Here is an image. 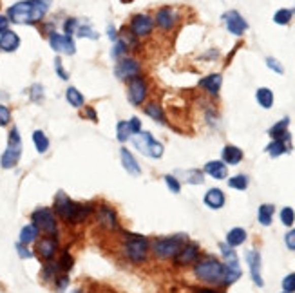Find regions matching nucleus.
I'll use <instances>...</instances> for the list:
<instances>
[{
    "label": "nucleus",
    "mask_w": 295,
    "mask_h": 293,
    "mask_svg": "<svg viewBox=\"0 0 295 293\" xmlns=\"http://www.w3.org/2000/svg\"><path fill=\"white\" fill-rule=\"evenodd\" d=\"M51 6V0H24L8 9V17L15 24H35L42 20Z\"/></svg>",
    "instance_id": "nucleus-1"
},
{
    "label": "nucleus",
    "mask_w": 295,
    "mask_h": 293,
    "mask_svg": "<svg viewBox=\"0 0 295 293\" xmlns=\"http://www.w3.org/2000/svg\"><path fill=\"white\" fill-rule=\"evenodd\" d=\"M54 212L65 223L78 224V223H83L92 214V207L75 203L73 199L67 198L63 192H58L56 198H54Z\"/></svg>",
    "instance_id": "nucleus-2"
},
{
    "label": "nucleus",
    "mask_w": 295,
    "mask_h": 293,
    "mask_svg": "<svg viewBox=\"0 0 295 293\" xmlns=\"http://www.w3.org/2000/svg\"><path fill=\"white\" fill-rule=\"evenodd\" d=\"M194 273L198 279H201V281L210 282V284H216V282H223L224 265L216 259H205V261H201V263L195 265Z\"/></svg>",
    "instance_id": "nucleus-3"
},
{
    "label": "nucleus",
    "mask_w": 295,
    "mask_h": 293,
    "mask_svg": "<svg viewBox=\"0 0 295 293\" xmlns=\"http://www.w3.org/2000/svg\"><path fill=\"white\" fill-rule=\"evenodd\" d=\"M22 156V140L20 134H18V128L13 127L11 133H9V140H8V149L0 157V165L2 169H13V167L18 165Z\"/></svg>",
    "instance_id": "nucleus-4"
},
{
    "label": "nucleus",
    "mask_w": 295,
    "mask_h": 293,
    "mask_svg": "<svg viewBox=\"0 0 295 293\" xmlns=\"http://www.w3.org/2000/svg\"><path fill=\"white\" fill-rule=\"evenodd\" d=\"M185 241H187V236H183V234H179V236H174V237H165V239L156 241L152 244V250L159 259H172L185 246Z\"/></svg>",
    "instance_id": "nucleus-5"
},
{
    "label": "nucleus",
    "mask_w": 295,
    "mask_h": 293,
    "mask_svg": "<svg viewBox=\"0 0 295 293\" xmlns=\"http://www.w3.org/2000/svg\"><path fill=\"white\" fill-rule=\"evenodd\" d=\"M130 138H133L134 147H136L142 154H145V156L154 157V159H159V157L163 156V150H165L163 149V145L159 143V141L154 140V138L150 136V133H138Z\"/></svg>",
    "instance_id": "nucleus-6"
},
{
    "label": "nucleus",
    "mask_w": 295,
    "mask_h": 293,
    "mask_svg": "<svg viewBox=\"0 0 295 293\" xmlns=\"http://www.w3.org/2000/svg\"><path fill=\"white\" fill-rule=\"evenodd\" d=\"M123 252L127 255V259L133 261L134 265H140L147 259V253H149V243H147L145 237L140 236H130L129 239L125 241L123 244Z\"/></svg>",
    "instance_id": "nucleus-7"
},
{
    "label": "nucleus",
    "mask_w": 295,
    "mask_h": 293,
    "mask_svg": "<svg viewBox=\"0 0 295 293\" xmlns=\"http://www.w3.org/2000/svg\"><path fill=\"white\" fill-rule=\"evenodd\" d=\"M31 219H33V224L38 228V232H44L47 236H56L58 228H56V219H54L53 210H49V208H38V210L33 212Z\"/></svg>",
    "instance_id": "nucleus-8"
},
{
    "label": "nucleus",
    "mask_w": 295,
    "mask_h": 293,
    "mask_svg": "<svg viewBox=\"0 0 295 293\" xmlns=\"http://www.w3.org/2000/svg\"><path fill=\"white\" fill-rule=\"evenodd\" d=\"M49 44L54 51H58L62 54H75L76 46L73 38L69 35H58V33H53L49 38Z\"/></svg>",
    "instance_id": "nucleus-9"
},
{
    "label": "nucleus",
    "mask_w": 295,
    "mask_h": 293,
    "mask_svg": "<svg viewBox=\"0 0 295 293\" xmlns=\"http://www.w3.org/2000/svg\"><path fill=\"white\" fill-rule=\"evenodd\" d=\"M147 96V83L143 78L136 76V78L129 80V100L133 105H140L145 102Z\"/></svg>",
    "instance_id": "nucleus-10"
},
{
    "label": "nucleus",
    "mask_w": 295,
    "mask_h": 293,
    "mask_svg": "<svg viewBox=\"0 0 295 293\" xmlns=\"http://www.w3.org/2000/svg\"><path fill=\"white\" fill-rule=\"evenodd\" d=\"M140 75V63L133 58H121L116 66V76L120 80H133Z\"/></svg>",
    "instance_id": "nucleus-11"
},
{
    "label": "nucleus",
    "mask_w": 295,
    "mask_h": 293,
    "mask_svg": "<svg viewBox=\"0 0 295 293\" xmlns=\"http://www.w3.org/2000/svg\"><path fill=\"white\" fill-rule=\"evenodd\" d=\"M152 29H154V20L149 15H136L130 20V31L136 37H147V35H150Z\"/></svg>",
    "instance_id": "nucleus-12"
},
{
    "label": "nucleus",
    "mask_w": 295,
    "mask_h": 293,
    "mask_svg": "<svg viewBox=\"0 0 295 293\" xmlns=\"http://www.w3.org/2000/svg\"><path fill=\"white\" fill-rule=\"evenodd\" d=\"M224 22H226V27H228V31L232 35H243L248 29V24H246L245 18L239 15L237 11H228V13H224Z\"/></svg>",
    "instance_id": "nucleus-13"
},
{
    "label": "nucleus",
    "mask_w": 295,
    "mask_h": 293,
    "mask_svg": "<svg viewBox=\"0 0 295 293\" xmlns=\"http://www.w3.org/2000/svg\"><path fill=\"white\" fill-rule=\"evenodd\" d=\"M56 250H58V241L54 239L53 236L44 237L37 244V253L40 255L42 261H51L54 257V253H56Z\"/></svg>",
    "instance_id": "nucleus-14"
},
{
    "label": "nucleus",
    "mask_w": 295,
    "mask_h": 293,
    "mask_svg": "<svg viewBox=\"0 0 295 293\" xmlns=\"http://www.w3.org/2000/svg\"><path fill=\"white\" fill-rule=\"evenodd\" d=\"M246 261H248V266H250V273H252V279L257 286H263L265 281L261 277V253L255 252V250H250L246 252Z\"/></svg>",
    "instance_id": "nucleus-15"
},
{
    "label": "nucleus",
    "mask_w": 295,
    "mask_h": 293,
    "mask_svg": "<svg viewBox=\"0 0 295 293\" xmlns=\"http://www.w3.org/2000/svg\"><path fill=\"white\" fill-rule=\"evenodd\" d=\"M198 255H200V248L195 246V244H185L181 250H179V253L174 257L176 265L179 266H187L190 265V263H195L198 261Z\"/></svg>",
    "instance_id": "nucleus-16"
},
{
    "label": "nucleus",
    "mask_w": 295,
    "mask_h": 293,
    "mask_svg": "<svg viewBox=\"0 0 295 293\" xmlns=\"http://www.w3.org/2000/svg\"><path fill=\"white\" fill-rule=\"evenodd\" d=\"M98 223L107 228V230H114L116 228V214H114V210L102 205L100 210H98Z\"/></svg>",
    "instance_id": "nucleus-17"
},
{
    "label": "nucleus",
    "mask_w": 295,
    "mask_h": 293,
    "mask_svg": "<svg viewBox=\"0 0 295 293\" xmlns=\"http://www.w3.org/2000/svg\"><path fill=\"white\" fill-rule=\"evenodd\" d=\"M120 156H121V165L125 167V170H127L130 176H140V174H142V169L138 165V161L134 159V156L125 149V147L120 150Z\"/></svg>",
    "instance_id": "nucleus-18"
},
{
    "label": "nucleus",
    "mask_w": 295,
    "mask_h": 293,
    "mask_svg": "<svg viewBox=\"0 0 295 293\" xmlns=\"http://www.w3.org/2000/svg\"><path fill=\"white\" fill-rule=\"evenodd\" d=\"M18 46H20V38L15 31H6L4 35H0V49L11 53V51H17Z\"/></svg>",
    "instance_id": "nucleus-19"
},
{
    "label": "nucleus",
    "mask_w": 295,
    "mask_h": 293,
    "mask_svg": "<svg viewBox=\"0 0 295 293\" xmlns=\"http://www.w3.org/2000/svg\"><path fill=\"white\" fill-rule=\"evenodd\" d=\"M156 22H158V25L161 29H165V31H169V29L174 27V22H176V15L172 9L169 8H161L158 11V15H156Z\"/></svg>",
    "instance_id": "nucleus-20"
},
{
    "label": "nucleus",
    "mask_w": 295,
    "mask_h": 293,
    "mask_svg": "<svg viewBox=\"0 0 295 293\" xmlns=\"http://www.w3.org/2000/svg\"><path fill=\"white\" fill-rule=\"evenodd\" d=\"M205 172H207L208 176H212L214 179H224L228 176L226 165H224L223 161H208L207 165H205Z\"/></svg>",
    "instance_id": "nucleus-21"
},
{
    "label": "nucleus",
    "mask_w": 295,
    "mask_h": 293,
    "mask_svg": "<svg viewBox=\"0 0 295 293\" xmlns=\"http://www.w3.org/2000/svg\"><path fill=\"white\" fill-rule=\"evenodd\" d=\"M290 150V136L283 138V140H274L268 147H266V152L270 154L272 157H277L281 154L288 152Z\"/></svg>",
    "instance_id": "nucleus-22"
},
{
    "label": "nucleus",
    "mask_w": 295,
    "mask_h": 293,
    "mask_svg": "<svg viewBox=\"0 0 295 293\" xmlns=\"http://www.w3.org/2000/svg\"><path fill=\"white\" fill-rule=\"evenodd\" d=\"M205 205L217 210V208H221L224 205V194L219 188H210L207 192V196H205Z\"/></svg>",
    "instance_id": "nucleus-23"
},
{
    "label": "nucleus",
    "mask_w": 295,
    "mask_h": 293,
    "mask_svg": "<svg viewBox=\"0 0 295 293\" xmlns=\"http://www.w3.org/2000/svg\"><path fill=\"white\" fill-rule=\"evenodd\" d=\"M221 82H223V78H221V75H208L207 78H203L200 82V87H203L205 91L210 92V94H217L221 89Z\"/></svg>",
    "instance_id": "nucleus-24"
},
{
    "label": "nucleus",
    "mask_w": 295,
    "mask_h": 293,
    "mask_svg": "<svg viewBox=\"0 0 295 293\" xmlns=\"http://www.w3.org/2000/svg\"><path fill=\"white\" fill-rule=\"evenodd\" d=\"M243 159V150L234 147V145H226L223 149V161H226L228 165H237Z\"/></svg>",
    "instance_id": "nucleus-25"
},
{
    "label": "nucleus",
    "mask_w": 295,
    "mask_h": 293,
    "mask_svg": "<svg viewBox=\"0 0 295 293\" xmlns=\"http://www.w3.org/2000/svg\"><path fill=\"white\" fill-rule=\"evenodd\" d=\"M246 241V232L243 228H232V230L226 234V244L228 246H239Z\"/></svg>",
    "instance_id": "nucleus-26"
},
{
    "label": "nucleus",
    "mask_w": 295,
    "mask_h": 293,
    "mask_svg": "<svg viewBox=\"0 0 295 293\" xmlns=\"http://www.w3.org/2000/svg\"><path fill=\"white\" fill-rule=\"evenodd\" d=\"M288 123H290V120L284 118V120H281L279 123H275L274 127L268 131V134H270L274 140H283V138L290 136V134H288Z\"/></svg>",
    "instance_id": "nucleus-27"
},
{
    "label": "nucleus",
    "mask_w": 295,
    "mask_h": 293,
    "mask_svg": "<svg viewBox=\"0 0 295 293\" xmlns=\"http://www.w3.org/2000/svg\"><path fill=\"white\" fill-rule=\"evenodd\" d=\"M275 207L274 205H261L257 212V219L263 226H270L272 224V217H274Z\"/></svg>",
    "instance_id": "nucleus-28"
},
{
    "label": "nucleus",
    "mask_w": 295,
    "mask_h": 293,
    "mask_svg": "<svg viewBox=\"0 0 295 293\" xmlns=\"http://www.w3.org/2000/svg\"><path fill=\"white\" fill-rule=\"evenodd\" d=\"M219 248H221V253H223V257H224V266L239 268V263H237V255H236V252H234V248L228 246L226 243L221 244Z\"/></svg>",
    "instance_id": "nucleus-29"
},
{
    "label": "nucleus",
    "mask_w": 295,
    "mask_h": 293,
    "mask_svg": "<svg viewBox=\"0 0 295 293\" xmlns=\"http://www.w3.org/2000/svg\"><path fill=\"white\" fill-rule=\"evenodd\" d=\"M255 98H257L259 105H261L263 109H270L272 105H274V92H272L270 89H266V87H261V89H259Z\"/></svg>",
    "instance_id": "nucleus-30"
},
{
    "label": "nucleus",
    "mask_w": 295,
    "mask_h": 293,
    "mask_svg": "<svg viewBox=\"0 0 295 293\" xmlns=\"http://www.w3.org/2000/svg\"><path fill=\"white\" fill-rule=\"evenodd\" d=\"M38 236V228L35 224H27L20 230V244H29L37 239Z\"/></svg>",
    "instance_id": "nucleus-31"
},
{
    "label": "nucleus",
    "mask_w": 295,
    "mask_h": 293,
    "mask_svg": "<svg viewBox=\"0 0 295 293\" xmlns=\"http://www.w3.org/2000/svg\"><path fill=\"white\" fill-rule=\"evenodd\" d=\"M33 143L40 154L47 152V149H49V140H47V136L42 131H35L33 133Z\"/></svg>",
    "instance_id": "nucleus-32"
},
{
    "label": "nucleus",
    "mask_w": 295,
    "mask_h": 293,
    "mask_svg": "<svg viewBox=\"0 0 295 293\" xmlns=\"http://www.w3.org/2000/svg\"><path fill=\"white\" fill-rule=\"evenodd\" d=\"M65 98H67V102L73 105V107H82L83 105V96H82V92L76 89V87H69L67 89V92H65Z\"/></svg>",
    "instance_id": "nucleus-33"
},
{
    "label": "nucleus",
    "mask_w": 295,
    "mask_h": 293,
    "mask_svg": "<svg viewBox=\"0 0 295 293\" xmlns=\"http://www.w3.org/2000/svg\"><path fill=\"white\" fill-rule=\"evenodd\" d=\"M145 114L150 116L152 120L165 123V114H163V111H161V107H159V104H154V102H152V104H149L145 107Z\"/></svg>",
    "instance_id": "nucleus-34"
},
{
    "label": "nucleus",
    "mask_w": 295,
    "mask_h": 293,
    "mask_svg": "<svg viewBox=\"0 0 295 293\" xmlns=\"http://www.w3.org/2000/svg\"><path fill=\"white\" fill-rule=\"evenodd\" d=\"M130 136H133V131H130L129 121H120V123H118V141H120V143H125Z\"/></svg>",
    "instance_id": "nucleus-35"
},
{
    "label": "nucleus",
    "mask_w": 295,
    "mask_h": 293,
    "mask_svg": "<svg viewBox=\"0 0 295 293\" xmlns=\"http://www.w3.org/2000/svg\"><path fill=\"white\" fill-rule=\"evenodd\" d=\"M183 174H185V181L192 183V185H201L205 181L201 170H185Z\"/></svg>",
    "instance_id": "nucleus-36"
},
{
    "label": "nucleus",
    "mask_w": 295,
    "mask_h": 293,
    "mask_svg": "<svg viewBox=\"0 0 295 293\" xmlns=\"http://www.w3.org/2000/svg\"><path fill=\"white\" fill-rule=\"evenodd\" d=\"M228 185L236 190H246V186H248V178L243 176V174H239V176H234L232 179H228Z\"/></svg>",
    "instance_id": "nucleus-37"
},
{
    "label": "nucleus",
    "mask_w": 295,
    "mask_h": 293,
    "mask_svg": "<svg viewBox=\"0 0 295 293\" xmlns=\"http://www.w3.org/2000/svg\"><path fill=\"white\" fill-rule=\"evenodd\" d=\"M291 15H293V11H290V9H279V11L274 15V22L275 24L284 25L291 20Z\"/></svg>",
    "instance_id": "nucleus-38"
},
{
    "label": "nucleus",
    "mask_w": 295,
    "mask_h": 293,
    "mask_svg": "<svg viewBox=\"0 0 295 293\" xmlns=\"http://www.w3.org/2000/svg\"><path fill=\"white\" fill-rule=\"evenodd\" d=\"M281 221H283L284 226H291L295 221V212L291 210L290 207L283 208V210H281Z\"/></svg>",
    "instance_id": "nucleus-39"
},
{
    "label": "nucleus",
    "mask_w": 295,
    "mask_h": 293,
    "mask_svg": "<svg viewBox=\"0 0 295 293\" xmlns=\"http://www.w3.org/2000/svg\"><path fill=\"white\" fill-rule=\"evenodd\" d=\"M73 257H71V253H67V252H63L62 253V257H60V263H58V266H60V270L62 272H69V270L73 268Z\"/></svg>",
    "instance_id": "nucleus-40"
},
{
    "label": "nucleus",
    "mask_w": 295,
    "mask_h": 293,
    "mask_svg": "<svg viewBox=\"0 0 295 293\" xmlns=\"http://www.w3.org/2000/svg\"><path fill=\"white\" fill-rule=\"evenodd\" d=\"M283 289H284V291H288V293H293L295 291V273H290V275L284 277Z\"/></svg>",
    "instance_id": "nucleus-41"
},
{
    "label": "nucleus",
    "mask_w": 295,
    "mask_h": 293,
    "mask_svg": "<svg viewBox=\"0 0 295 293\" xmlns=\"http://www.w3.org/2000/svg\"><path fill=\"white\" fill-rule=\"evenodd\" d=\"M165 183H167V186L174 192V194H178L179 190H181V185H179V181L174 178V176H165Z\"/></svg>",
    "instance_id": "nucleus-42"
},
{
    "label": "nucleus",
    "mask_w": 295,
    "mask_h": 293,
    "mask_svg": "<svg viewBox=\"0 0 295 293\" xmlns=\"http://www.w3.org/2000/svg\"><path fill=\"white\" fill-rule=\"evenodd\" d=\"M76 33H78V37H87V38H92V40H96V38H98V35H96L91 27H87V25H82V27H78V29H76Z\"/></svg>",
    "instance_id": "nucleus-43"
},
{
    "label": "nucleus",
    "mask_w": 295,
    "mask_h": 293,
    "mask_svg": "<svg viewBox=\"0 0 295 293\" xmlns=\"http://www.w3.org/2000/svg\"><path fill=\"white\" fill-rule=\"evenodd\" d=\"M266 66L270 67L272 71H275L277 75H283V73H284L283 66H281V63H279V60H275V58H266Z\"/></svg>",
    "instance_id": "nucleus-44"
},
{
    "label": "nucleus",
    "mask_w": 295,
    "mask_h": 293,
    "mask_svg": "<svg viewBox=\"0 0 295 293\" xmlns=\"http://www.w3.org/2000/svg\"><path fill=\"white\" fill-rule=\"evenodd\" d=\"M9 120H11V112H9V109L4 107V105H0V127L8 125Z\"/></svg>",
    "instance_id": "nucleus-45"
},
{
    "label": "nucleus",
    "mask_w": 295,
    "mask_h": 293,
    "mask_svg": "<svg viewBox=\"0 0 295 293\" xmlns=\"http://www.w3.org/2000/svg\"><path fill=\"white\" fill-rule=\"evenodd\" d=\"M42 96H44L42 85H33V87H31V100H33V102H42Z\"/></svg>",
    "instance_id": "nucleus-46"
},
{
    "label": "nucleus",
    "mask_w": 295,
    "mask_h": 293,
    "mask_svg": "<svg viewBox=\"0 0 295 293\" xmlns=\"http://www.w3.org/2000/svg\"><path fill=\"white\" fill-rule=\"evenodd\" d=\"M76 25H78V22H76V18H69V20L65 22V25H63V29H65V35H71V33H75L76 29Z\"/></svg>",
    "instance_id": "nucleus-47"
},
{
    "label": "nucleus",
    "mask_w": 295,
    "mask_h": 293,
    "mask_svg": "<svg viewBox=\"0 0 295 293\" xmlns=\"http://www.w3.org/2000/svg\"><path fill=\"white\" fill-rule=\"evenodd\" d=\"M17 252L22 259H31V257H33V252H29V250L25 248V244H17Z\"/></svg>",
    "instance_id": "nucleus-48"
},
{
    "label": "nucleus",
    "mask_w": 295,
    "mask_h": 293,
    "mask_svg": "<svg viewBox=\"0 0 295 293\" xmlns=\"http://www.w3.org/2000/svg\"><path fill=\"white\" fill-rule=\"evenodd\" d=\"M125 51H127V44H125V42H116V46L112 49V56H120Z\"/></svg>",
    "instance_id": "nucleus-49"
},
{
    "label": "nucleus",
    "mask_w": 295,
    "mask_h": 293,
    "mask_svg": "<svg viewBox=\"0 0 295 293\" xmlns=\"http://www.w3.org/2000/svg\"><path fill=\"white\" fill-rule=\"evenodd\" d=\"M284 243L290 250H295V228L291 232H288L286 237H284Z\"/></svg>",
    "instance_id": "nucleus-50"
},
{
    "label": "nucleus",
    "mask_w": 295,
    "mask_h": 293,
    "mask_svg": "<svg viewBox=\"0 0 295 293\" xmlns=\"http://www.w3.org/2000/svg\"><path fill=\"white\" fill-rule=\"evenodd\" d=\"M54 67H56V73H58L60 78H62V80H67V78H69V75H67L65 71H63L62 62H60V58H56V60H54Z\"/></svg>",
    "instance_id": "nucleus-51"
},
{
    "label": "nucleus",
    "mask_w": 295,
    "mask_h": 293,
    "mask_svg": "<svg viewBox=\"0 0 295 293\" xmlns=\"http://www.w3.org/2000/svg\"><path fill=\"white\" fill-rule=\"evenodd\" d=\"M129 125H130V131H133V136L142 131V121H140V118H133V120L129 121Z\"/></svg>",
    "instance_id": "nucleus-52"
},
{
    "label": "nucleus",
    "mask_w": 295,
    "mask_h": 293,
    "mask_svg": "<svg viewBox=\"0 0 295 293\" xmlns=\"http://www.w3.org/2000/svg\"><path fill=\"white\" fill-rule=\"evenodd\" d=\"M9 27V18L4 17V15H0V35H4Z\"/></svg>",
    "instance_id": "nucleus-53"
},
{
    "label": "nucleus",
    "mask_w": 295,
    "mask_h": 293,
    "mask_svg": "<svg viewBox=\"0 0 295 293\" xmlns=\"http://www.w3.org/2000/svg\"><path fill=\"white\" fill-rule=\"evenodd\" d=\"M67 284H69V279H67L65 275H60V279H58V284H56V286H58V291H62V289L65 288Z\"/></svg>",
    "instance_id": "nucleus-54"
},
{
    "label": "nucleus",
    "mask_w": 295,
    "mask_h": 293,
    "mask_svg": "<svg viewBox=\"0 0 295 293\" xmlns=\"http://www.w3.org/2000/svg\"><path fill=\"white\" fill-rule=\"evenodd\" d=\"M85 114H87V118H89V120H92V121H96V120H98V116H96L94 109L87 107V109H85Z\"/></svg>",
    "instance_id": "nucleus-55"
},
{
    "label": "nucleus",
    "mask_w": 295,
    "mask_h": 293,
    "mask_svg": "<svg viewBox=\"0 0 295 293\" xmlns=\"http://www.w3.org/2000/svg\"><path fill=\"white\" fill-rule=\"evenodd\" d=\"M194 293H221V291H216V289H208V288H195Z\"/></svg>",
    "instance_id": "nucleus-56"
},
{
    "label": "nucleus",
    "mask_w": 295,
    "mask_h": 293,
    "mask_svg": "<svg viewBox=\"0 0 295 293\" xmlns=\"http://www.w3.org/2000/svg\"><path fill=\"white\" fill-rule=\"evenodd\" d=\"M109 37L112 38V40H116V33H114V27H109Z\"/></svg>",
    "instance_id": "nucleus-57"
},
{
    "label": "nucleus",
    "mask_w": 295,
    "mask_h": 293,
    "mask_svg": "<svg viewBox=\"0 0 295 293\" xmlns=\"http://www.w3.org/2000/svg\"><path fill=\"white\" fill-rule=\"evenodd\" d=\"M121 2H123V4H129V2H133V0H121Z\"/></svg>",
    "instance_id": "nucleus-58"
},
{
    "label": "nucleus",
    "mask_w": 295,
    "mask_h": 293,
    "mask_svg": "<svg viewBox=\"0 0 295 293\" xmlns=\"http://www.w3.org/2000/svg\"><path fill=\"white\" fill-rule=\"evenodd\" d=\"M73 293H82V291H80V289H76V291H73Z\"/></svg>",
    "instance_id": "nucleus-59"
},
{
    "label": "nucleus",
    "mask_w": 295,
    "mask_h": 293,
    "mask_svg": "<svg viewBox=\"0 0 295 293\" xmlns=\"http://www.w3.org/2000/svg\"><path fill=\"white\" fill-rule=\"evenodd\" d=\"M283 293H288V291H283Z\"/></svg>",
    "instance_id": "nucleus-60"
}]
</instances>
